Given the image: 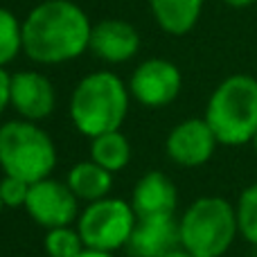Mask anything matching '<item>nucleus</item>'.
Segmentation results:
<instances>
[{
	"mask_svg": "<svg viewBox=\"0 0 257 257\" xmlns=\"http://www.w3.org/2000/svg\"><path fill=\"white\" fill-rule=\"evenodd\" d=\"M93 23L72 0H43L23 21V52L36 63L57 66L81 57Z\"/></svg>",
	"mask_w": 257,
	"mask_h": 257,
	"instance_id": "1",
	"label": "nucleus"
},
{
	"mask_svg": "<svg viewBox=\"0 0 257 257\" xmlns=\"http://www.w3.org/2000/svg\"><path fill=\"white\" fill-rule=\"evenodd\" d=\"M128 97L131 93L115 72H90L72 90L70 120L86 138L117 131L126 117Z\"/></svg>",
	"mask_w": 257,
	"mask_h": 257,
	"instance_id": "2",
	"label": "nucleus"
},
{
	"mask_svg": "<svg viewBox=\"0 0 257 257\" xmlns=\"http://www.w3.org/2000/svg\"><path fill=\"white\" fill-rule=\"evenodd\" d=\"M203 117L219 145L239 147L253 142L257 133V79L250 75L226 77L212 90Z\"/></svg>",
	"mask_w": 257,
	"mask_h": 257,
	"instance_id": "3",
	"label": "nucleus"
},
{
	"mask_svg": "<svg viewBox=\"0 0 257 257\" xmlns=\"http://www.w3.org/2000/svg\"><path fill=\"white\" fill-rule=\"evenodd\" d=\"M178 230L181 246L194 257H221L239 232L235 205L221 196H201L178 219Z\"/></svg>",
	"mask_w": 257,
	"mask_h": 257,
	"instance_id": "4",
	"label": "nucleus"
},
{
	"mask_svg": "<svg viewBox=\"0 0 257 257\" xmlns=\"http://www.w3.org/2000/svg\"><path fill=\"white\" fill-rule=\"evenodd\" d=\"M57 165V147L36 122L9 120L0 126V167L25 183L43 181Z\"/></svg>",
	"mask_w": 257,
	"mask_h": 257,
	"instance_id": "5",
	"label": "nucleus"
},
{
	"mask_svg": "<svg viewBox=\"0 0 257 257\" xmlns=\"http://www.w3.org/2000/svg\"><path fill=\"white\" fill-rule=\"evenodd\" d=\"M136 221L138 217L131 203L106 196L86 205V210L77 217V230L86 248L115 253L128 244Z\"/></svg>",
	"mask_w": 257,
	"mask_h": 257,
	"instance_id": "6",
	"label": "nucleus"
},
{
	"mask_svg": "<svg viewBox=\"0 0 257 257\" xmlns=\"http://www.w3.org/2000/svg\"><path fill=\"white\" fill-rule=\"evenodd\" d=\"M25 212L45 230L70 226L79 217V199L68 187V183L43 178L30 185Z\"/></svg>",
	"mask_w": 257,
	"mask_h": 257,
	"instance_id": "7",
	"label": "nucleus"
},
{
	"mask_svg": "<svg viewBox=\"0 0 257 257\" xmlns=\"http://www.w3.org/2000/svg\"><path fill=\"white\" fill-rule=\"evenodd\" d=\"M183 77L176 63L167 59H147L133 70L128 93L147 108H163L178 97Z\"/></svg>",
	"mask_w": 257,
	"mask_h": 257,
	"instance_id": "8",
	"label": "nucleus"
},
{
	"mask_svg": "<svg viewBox=\"0 0 257 257\" xmlns=\"http://www.w3.org/2000/svg\"><path fill=\"white\" fill-rule=\"evenodd\" d=\"M217 145L219 140L205 117H190L169 131L165 151L169 160L181 167H199L212 158Z\"/></svg>",
	"mask_w": 257,
	"mask_h": 257,
	"instance_id": "9",
	"label": "nucleus"
},
{
	"mask_svg": "<svg viewBox=\"0 0 257 257\" xmlns=\"http://www.w3.org/2000/svg\"><path fill=\"white\" fill-rule=\"evenodd\" d=\"M57 93L52 81L36 70H18L12 75L9 106L30 122H41L52 115Z\"/></svg>",
	"mask_w": 257,
	"mask_h": 257,
	"instance_id": "10",
	"label": "nucleus"
},
{
	"mask_svg": "<svg viewBox=\"0 0 257 257\" xmlns=\"http://www.w3.org/2000/svg\"><path fill=\"white\" fill-rule=\"evenodd\" d=\"M88 50L106 63H124L140 50V34L131 23L106 18L93 25Z\"/></svg>",
	"mask_w": 257,
	"mask_h": 257,
	"instance_id": "11",
	"label": "nucleus"
},
{
	"mask_svg": "<svg viewBox=\"0 0 257 257\" xmlns=\"http://www.w3.org/2000/svg\"><path fill=\"white\" fill-rule=\"evenodd\" d=\"M181 246V230L174 214L138 219L126 250L131 257H163Z\"/></svg>",
	"mask_w": 257,
	"mask_h": 257,
	"instance_id": "12",
	"label": "nucleus"
},
{
	"mask_svg": "<svg viewBox=\"0 0 257 257\" xmlns=\"http://www.w3.org/2000/svg\"><path fill=\"white\" fill-rule=\"evenodd\" d=\"M178 192L174 181L163 172H147L136 183L131 194V208L138 219L167 217L176 212Z\"/></svg>",
	"mask_w": 257,
	"mask_h": 257,
	"instance_id": "13",
	"label": "nucleus"
},
{
	"mask_svg": "<svg viewBox=\"0 0 257 257\" xmlns=\"http://www.w3.org/2000/svg\"><path fill=\"white\" fill-rule=\"evenodd\" d=\"M203 3L205 0H149V9L160 30L172 36H183L199 23Z\"/></svg>",
	"mask_w": 257,
	"mask_h": 257,
	"instance_id": "14",
	"label": "nucleus"
},
{
	"mask_svg": "<svg viewBox=\"0 0 257 257\" xmlns=\"http://www.w3.org/2000/svg\"><path fill=\"white\" fill-rule=\"evenodd\" d=\"M68 187L75 192L79 201H99L106 199L113 187V172L104 169L95 160H81L68 172Z\"/></svg>",
	"mask_w": 257,
	"mask_h": 257,
	"instance_id": "15",
	"label": "nucleus"
},
{
	"mask_svg": "<svg viewBox=\"0 0 257 257\" xmlns=\"http://www.w3.org/2000/svg\"><path fill=\"white\" fill-rule=\"evenodd\" d=\"M90 160L102 165L108 172H120L131 160V145H128L126 136H122L120 128L117 131L102 133L97 138H90Z\"/></svg>",
	"mask_w": 257,
	"mask_h": 257,
	"instance_id": "16",
	"label": "nucleus"
},
{
	"mask_svg": "<svg viewBox=\"0 0 257 257\" xmlns=\"http://www.w3.org/2000/svg\"><path fill=\"white\" fill-rule=\"evenodd\" d=\"M18 52H23V23L7 7H0V66L7 68Z\"/></svg>",
	"mask_w": 257,
	"mask_h": 257,
	"instance_id": "17",
	"label": "nucleus"
},
{
	"mask_svg": "<svg viewBox=\"0 0 257 257\" xmlns=\"http://www.w3.org/2000/svg\"><path fill=\"white\" fill-rule=\"evenodd\" d=\"M84 239H81L79 230H72L70 226L52 228L45 232L43 237V250L48 257H77L84 253Z\"/></svg>",
	"mask_w": 257,
	"mask_h": 257,
	"instance_id": "18",
	"label": "nucleus"
},
{
	"mask_svg": "<svg viewBox=\"0 0 257 257\" xmlns=\"http://www.w3.org/2000/svg\"><path fill=\"white\" fill-rule=\"evenodd\" d=\"M237 212V226H239V235L244 237L248 244L257 246V183L248 185L239 194V201L235 205Z\"/></svg>",
	"mask_w": 257,
	"mask_h": 257,
	"instance_id": "19",
	"label": "nucleus"
},
{
	"mask_svg": "<svg viewBox=\"0 0 257 257\" xmlns=\"http://www.w3.org/2000/svg\"><path fill=\"white\" fill-rule=\"evenodd\" d=\"M27 194H30V183L5 174L0 181V199H3L5 208H25Z\"/></svg>",
	"mask_w": 257,
	"mask_h": 257,
	"instance_id": "20",
	"label": "nucleus"
},
{
	"mask_svg": "<svg viewBox=\"0 0 257 257\" xmlns=\"http://www.w3.org/2000/svg\"><path fill=\"white\" fill-rule=\"evenodd\" d=\"M9 88H12V75L0 66V115L9 106Z\"/></svg>",
	"mask_w": 257,
	"mask_h": 257,
	"instance_id": "21",
	"label": "nucleus"
},
{
	"mask_svg": "<svg viewBox=\"0 0 257 257\" xmlns=\"http://www.w3.org/2000/svg\"><path fill=\"white\" fill-rule=\"evenodd\" d=\"M77 257H115L113 253H106V250H95V248H84V253H79Z\"/></svg>",
	"mask_w": 257,
	"mask_h": 257,
	"instance_id": "22",
	"label": "nucleus"
},
{
	"mask_svg": "<svg viewBox=\"0 0 257 257\" xmlns=\"http://www.w3.org/2000/svg\"><path fill=\"white\" fill-rule=\"evenodd\" d=\"M226 5H230V7L235 9H244V7H250V5H255L257 0H223Z\"/></svg>",
	"mask_w": 257,
	"mask_h": 257,
	"instance_id": "23",
	"label": "nucleus"
},
{
	"mask_svg": "<svg viewBox=\"0 0 257 257\" xmlns=\"http://www.w3.org/2000/svg\"><path fill=\"white\" fill-rule=\"evenodd\" d=\"M163 257H194L190 253V250H185L183 246H178V248H174V250H169L167 255H163Z\"/></svg>",
	"mask_w": 257,
	"mask_h": 257,
	"instance_id": "24",
	"label": "nucleus"
},
{
	"mask_svg": "<svg viewBox=\"0 0 257 257\" xmlns=\"http://www.w3.org/2000/svg\"><path fill=\"white\" fill-rule=\"evenodd\" d=\"M253 149H255V156H257V133H255V138H253Z\"/></svg>",
	"mask_w": 257,
	"mask_h": 257,
	"instance_id": "25",
	"label": "nucleus"
},
{
	"mask_svg": "<svg viewBox=\"0 0 257 257\" xmlns=\"http://www.w3.org/2000/svg\"><path fill=\"white\" fill-rule=\"evenodd\" d=\"M3 210H5V203H3V199H0V214H3Z\"/></svg>",
	"mask_w": 257,
	"mask_h": 257,
	"instance_id": "26",
	"label": "nucleus"
}]
</instances>
